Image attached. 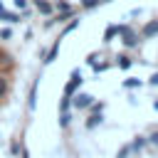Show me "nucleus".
<instances>
[{"label": "nucleus", "instance_id": "nucleus-4", "mask_svg": "<svg viewBox=\"0 0 158 158\" xmlns=\"http://www.w3.org/2000/svg\"><path fill=\"white\" fill-rule=\"evenodd\" d=\"M141 35H143V37H153V35H158V20H151L148 25H143Z\"/></svg>", "mask_w": 158, "mask_h": 158}, {"label": "nucleus", "instance_id": "nucleus-19", "mask_svg": "<svg viewBox=\"0 0 158 158\" xmlns=\"http://www.w3.org/2000/svg\"><path fill=\"white\" fill-rule=\"evenodd\" d=\"M151 143H156V146H158V131H156V133L151 136Z\"/></svg>", "mask_w": 158, "mask_h": 158}, {"label": "nucleus", "instance_id": "nucleus-17", "mask_svg": "<svg viewBox=\"0 0 158 158\" xmlns=\"http://www.w3.org/2000/svg\"><path fill=\"white\" fill-rule=\"evenodd\" d=\"M25 5H27V0H15V7L17 10H25Z\"/></svg>", "mask_w": 158, "mask_h": 158}, {"label": "nucleus", "instance_id": "nucleus-11", "mask_svg": "<svg viewBox=\"0 0 158 158\" xmlns=\"http://www.w3.org/2000/svg\"><path fill=\"white\" fill-rule=\"evenodd\" d=\"M118 67H121V69H128V67H131V57H126V54L118 57Z\"/></svg>", "mask_w": 158, "mask_h": 158}, {"label": "nucleus", "instance_id": "nucleus-8", "mask_svg": "<svg viewBox=\"0 0 158 158\" xmlns=\"http://www.w3.org/2000/svg\"><path fill=\"white\" fill-rule=\"evenodd\" d=\"M0 17H2V20H7V22H17V20H20V17H17V15H15V12H7V10H5V7H2V10H0Z\"/></svg>", "mask_w": 158, "mask_h": 158}, {"label": "nucleus", "instance_id": "nucleus-5", "mask_svg": "<svg viewBox=\"0 0 158 158\" xmlns=\"http://www.w3.org/2000/svg\"><path fill=\"white\" fill-rule=\"evenodd\" d=\"M57 54H59V40H57V42L52 44V49L47 52V57H44V62H47V64H49V62H54V59H57Z\"/></svg>", "mask_w": 158, "mask_h": 158}, {"label": "nucleus", "instance_id": "nucleus-6", "mask_svg": "<svg viewBox=\"0 0 158 158\" xmlns=\"http://www.w3.org/2000/svg\"><path fill=\"white\" fill-rule=\"evenodd\" d=\"M35 104H37V84H32L30 89V111H35Z\"/></svg>", "mask_w": 158, "mask_h": 158}, {"label": "nucleus", "instance_id": "nucleus-21", "mask_svg": "<svg viewBox=\"0 0 158 158\" xmlns=\"http://www.w3.org/2000/svg\"><path fill=\"white\" fill-rule=\"evenodd\" d=\"M153 109H156V111H158V99H156V101H153Z\"/></svg>", "mask_w": 158, "mask_h": 158}, {"label": "nucleus", "instance_id": "nucleus-22", "mask_svg": "<svg viewBox=\"0 0 158 158\" xmlns=\"http://www.w3.org/2000/svg\"><path fill=\"white\" fill-rule=\"evenodd\" d=\"M0 10H2V2H0Z\"/></svg>", "mask_w": 158, "mask_h": 158}, {"label": "nucleus", "instance_id": "nucleus-16", "mask_svg": "<svg viewBox=\"0 0 158 158\" xmlns=\"http://www.w3.org/2000/svg\"><path fill=\"white\" fill-rule=\"evenodd\" d=\"M143 143H146V138H141V136H138V138H136V141H133V143H131V148H141V146H143Z\"/></svg>", "mask_w": 158, "mask_h": 158}, {"label": "nucleus", "instance_id": "nucleus-1", "mask_svg": "<svg viewBox=\"0 0 158 158\" xmlns=\"http://www.w3.org/2000/svg\"><path fill=\"white\" fill-rule=\"evenodd\" d=\"M116 35H123V44L126 47H136L138 44V35H133L128 25H116Z\"/></svg>", "mask_w": 158, "mask_h": 158}, {"label": "nucleus", "instance_id": "nucleus-2", "mask_svg": "<svg viewBox=\"0 0 158 158\" xmlns=\"http://www.w3.org/2000/svg\"><path fill=\"white\" fill-rule=\"evenodd\" d=\"M81 81H84V79H81L79 69H74V72H72V79H69V84L64 86V96H67V99H72V94H74V91L81 86Z\"/></svg>", "mask_w": 158, "mask_h": 158}, {"label": "nucleus", "instance_id": "nucleus-9", "mask_svg": "<svg viewBox=\"0 0 158 158\" xmlns=\"http://www.w3.org/2000/svg\"><path fill=\"white\" fill-rule=\"evenodd\" d=\"M116 35V25H111V27H106V32H104V42H111V37Z\"/></svg>", "mask_w": 158, "mask_h": 158}, {"label": "nucleus", "instance_id": "nucleus-15", "mask_svg": "<svg viewBox=\"0 0 158 158\" xmlns=\"http://www.w3.org/2000/svg\"><path fill=\"white\" fill-rule=\"evenodd\" d=\"M99 2H104V0H81L84 7H94V5H99Z\"/></svg>", "mask_w": 158, "mask_h": 158}, {"label": "nucleus", "instance_id": "nucleus-7", "mask_svg": "<svg viewBox=\"0 0 158 158\" xmlns=\"http://www.w3.org/2000/svg\"><path fill=\"white\" fill-rule=\"evenodd\" d=\"M37 10H40L42 15H49V12H52V5L44 2V0H37Z\"/></svg>", "mask_w": 158, "mask_h": 158}, {"label": "nucleus", "instance_id": "nucleus-10", "mask_svg": "<svg viewBox=\"0 0 158 158\" xmlns=\"http://www.w3.org/2000/svg\"><path fill=\"white\" fill-rule=\"evenodd\" d=\"M96 123H101V114H94V116H91V118L86 121V128H94Z\"/></svg>", "mask_w": 158, "mask_h": 158}, {"label": "nucleus", "instance_id": "nucleus-3", "mask_svg": "<svg viewBox=\"0 0 158 158\" xmlns=\"http://www.w3.org/2000/svg\"><path fill=\"white\" fill-rule=\"evenodd\" d=\"M69 104H74L77 109H89L91 104H94V96L91 94H72V99H69Z\"/></svg>", "mask_w": 158, "mask_h": 158}, {"label": "nucleus", "instance_id": "nucleus-13", "mask_svg": "<svg viewBox=\"0 0 158 158\" xmlns=\"http://www.w3.org/2000/svg\"><path fill=\"white\" fill-rule=\"evenodd\" d=\"M77 25H79V20H74V22H69V25L64 27V32H62V35H69V32H72V30H74Z\"/></svg>", "mask_w": 158, "mask_h": 158}, {"label": "nucleus", "instance_id": "nucleus-18", "mask_svg": "<svg viewBox=\"0 0 158 158\" xmlns=\"http://www.w3.org/2000/svg\"><path fill=\"white\" fill-rule=\"evenodd\" d=\"M5 89H7V84H5V79H2V77H0V96H2V94H5Z\"/></svg>", "mask_w": 158, "mask_h": 158}, {"label": "nucleus", "instance_id": "nucleus-12", "mask_svg": "<svg viewBox=\"0 0 158 158\" xmlns=\"http://www.w3.org/2000/svg\"><path fill=\"white\" fill-rule=\"evenodd\" d=\"M123 86L133 89V86H141V81H138V79H126V81H123Z\"/></svg>", "mask_w": 158, "mask_h": 158}, {"label": "nucleus", "instance_id": "nucleus-20", "mask_svg": "<svg viewBox=\"0 0 158 158\" xmlns=\"http://www.w3.org/2000/svg\"><path fill=\"white\" fill-rule=\"evenodd\" d=\"M151 84H158V72H156V74L151 77Z\"/></svg>", "mask_w": 158, "mask_h": 158}, {"label": "nucleus", "instance_id": "nucleus-14", "mask_svg": "<svg viewBox=\"0 0 158 158\" xmlns=\"http://www.w3.org/2000/svg\"><path fill=\"white\" fill-rule=\"evenodd\" d=\"M59 126H69V114L62 111V118H59Z\"/></svg>", "mask_w": 158, "mask_h": 158}]
</instances>
